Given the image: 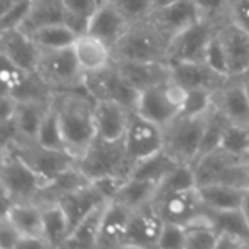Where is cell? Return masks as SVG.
<instances>
[{"instance_id":"1","label":"cell","mask_w":249,"mask_h":249,"mask_svg":"<svg viewBox=\"0 0 249 249\" xmlns=\"http://www.w3.org/2000/svg\"><path fill=\"white\" fill-rule=\"evenodd\" d=\"M66 150L79 159L96 137L95 104L86 88L54 95Z\"/></svg>"},{"instance_id":"2","label":"cell","mask_w":249,"mask_h":249,"mask_svg":"<svg viewBox=\"0 0 249 249\" xmlns=\"http://www.w3.org/2000/svg\"><path fill=\"white\" fill-rule=\"evenodd\" d=\"M171 38L150 16L133 22L128 31L112 47L114 60L166 61Z\"/></svg>"},{"instance_id":"3","label":"cell","mask_w":249,"mask_h":249,"mask_svg":"<svg viewBox=\"0 0 249 249\" xmlns=\"http://www.w3.org/2000/svg\"><path fill=\"white\" fill-rule=\"evenodd\" d=\"M48 181L41 177L13 147L3 150L1 190L3 207L16 201H39Z\"/></svg>"},{"instance_id":"4","label":"cell","mask_w":249,"mask_h":249,"mask_svg":"<svg viewBox=\"0 0 249 249\" xmlns=\"http://www.w3.org/2000/svg\"><path fill=\"white\" fill-rule=\"evenodd\" d=\"M77 168L90 181L105 177L128 178L134 162L127 153L124 140L108 142L96 136L88 150L77 159Z\"/></svg>"},{"instance_id":"5","label":"cell","mask_w":249,"mask_h":249,"mask_svg":"<svg viewBox=\"0 0 249 249\" xmlns=\"http://www.w3.org/2000/svg\"><path fill=\"white\" fill-rule=\"evenodd\" d=\"M207 115L209 112L198 117H175L163 127V150L179 163L193 165L200 152Z\"/></svg>"},{"instance_id":"6","label":"cell","mask_w":249,"mask_h":249,"mask_svg":"<svg viewBox=\"0 0 249 249\" xmlns=\"http://www.w3.org/2000/svg\"><path fill=\"white\" fill-rule=\"evenodd\" d=\"M197 187L207 184H229L249 188L245 158L217 147L193 163Z\"/></svg>"},{"instance_id":"7","label":"cell","mask_w":249,"mask_h":249,"mask_svg":"<svg viewBox=\"0 0 249 249\" xmlns=\"http://www.w3.org/2000/svg\"><path fill=\"white\" fill-rule=\"evenodd\" d=\"M36 71L54 93L74 90L85 86V71L74 55L73 47L41 50Z\"/></svg>"},{"instance_id":"8","label":"cell","mask_w":249,"mask_h":249,"mask_svg":"<svg viewBox=\"0 0 249 249\" xmlns=\"http://www.w3.org/2000/svg\"><path fill=\"white\" fill-rule=\"evenodd\" d=\"M187 93V88L169 77L166 82L142 92L137 112L165 127L179 115Z\"/></svg>"},{"instance_id":"9","label":"cell","mask_w":249,"mask_h":249,"mask_svg":"<svg viewBox=\"0 0 249 249\" xmlns=\"http://www.w3.org/2000/svg\"><path fill=\"white\" fill-rule=\"evenodd\" d=\"M85 88L95 101H114L130 111H137L142 92L124 79L115 63L99 71L86 73Z\"/></svg>"},{"instance_id":"10","label":"cell","mask_w":249,"mask_h":249,"mask_svg":"<svg viewBox=\"0 0 249 249\" xmlns=\"http://www.w3.org/2000/svg\"><path fill=\"white\" fill-rule=\"evenodd\" d=\"M219 26L207 19H201L196 25L184 29L171 38L166 63H182V61H204L206 50L216 35Z\"/></svg>"},{"instance_id":"11","label":"cell","mask_w":249,"mask_h":249,"mask_svg":"<svg viewBox=\"0 0 249 249\" xmlns=\"http://www.w3.org/2000/svg\"><path fill=\"white\" fill-rule=\"evenodd\" d=\"M153 204L163 222H171L182 226H188L190 223L207 214V207L203 203L198 187L158 194L153 200Z\"/></svg>"},{"instance_id":"12","label":"cell","mask_w":249,"mask_h":249,"mask_svg":"<svg viewBox=\"0 0 249 249\" xmlns=\"http://www.w3.org/2000/svg\"><path fill=\"white\" fill-rule=\"evenodd\" d=\"M124 144L130 159L136 165L139 160L163 149V127L134 111L130 115Z\"/></svg>"},{"instance_id":"13","label":"cell","mask_w":249,"mask_h":249,"mask_svg":"<svg viewBox=\"0 0 249 249\" xmlns=\"http://www.w3.org/2000/svg\"><path fill=\"white\" fill-rule=\"evenodd\" d=\"M13 149L48 182L61 172L77 165V159L66 150H53L42 147L36 142L20 143Z\"/></svg>"},{"instance_id":"14","label":"cell","mask_w":249,"mask_h":249,"mask_svg":"<svg viewBox=\"0 0 249 249\" xmlns=\"http://www.w3.org/2000/svg\"><path fill=\"white\" fill-rule=\"evenodd\" d=\"M163 223L153 201L133 210L123 248H158Z\"/></svg>"},{"instance_id":"15","label":"cell","mask_w":249,"mask_h":249,"mask_svg":"<svg viewBox=\"0 0 249 249\" xmlns=\"http://www.w3.org/2000/svg\"><path fill=\"white\" fill-rule=\"evenodd\" d=\"M219 38L226 51L231 79H241L249 71V32L229 20L219 26Z\"/></svg>"},{"instance_id":"16","label":"cell","mask_w":249,"mask_h":249,"mask_svg":"<svg viewBox=\"0 0 249 249\" xmlns=\"http://www.w3.org/2000/svg\"><path fill=\"white\" fill-rule=\"evenodd\" d=\"M169 67L171 77L187 89H206L214 93L231 80V77L213 70L206 61L172 63Z\"/></svg>"},{"instance_id":"17","label":"cell","mask_w":249,"mask_h":249,"mask_svg":"<svg viewBox=\"0 0 249 249\" xmlns=\"http://www.w3.org/2000/svg\"><path fill=\"white\" fill-rule=\"evenodd\" d=\"M150 18L169 38L203 19L196 0H178L171 4L156 7L150 13Z\"/></svg>"},{"instance_id":"18","label":"cell","mask_w":249,"mask_h":249,"mask_svg":"<svg viewBox=\"0 0 249 249\" xmlns=\"http://www.w3.org/2000/svg\"><path fill=\"white\" fill-rule=\"evenodd\" d=\"M0 50L1 55L10 60L13 64L25 70H36L41 57V48L25 29L15 28L1 31Z\"/></svg>"},{"instance_id":"19","label":"cell","mask_w":249,"mask_h":249,"mask_svg":"<svg viewBox=\"0 0 249 249\" xmlns=\"http://www.w3.org/2000/svg\"><path fill=\"white\" fill-rule=\"evenodd\" d=\"M124 79L139 92H144L171 77V67L166 61H127L114 60Z\"/></svg>"},{"instance_id":"20","label":"cell","mask_w":249,"mask_h":249,"mask_svg":"<svg viewBox=\"0 0 249 249\" xmlns=\"http://www.w3.org/2000/svg\"><path fill=\"white\" fill-rule=\"evenodd\" d=\"M55 201L61 206L63 212L66 213V217L69 220V228L71 232L83 217H86L92 210L107 203L108 200L90 181L86 185H82L73 191L60 196Z\"/></svg>"},{"instance_id":"21","label":"cell","mask_w":249,"mask_h":249,"mask_svg":"<svg viewBox=\"0 0 249 249\" xmlns=\"http://www.w3.org/2000/svg\"><path fill=\"white\" fill-rule=\"evenodd\" d=\"M130 111L124 105L114 101H96L95 104V125L96 136L108 142L124 140L130 115Z\"/></svg>"},{"instance_id":"22","label":"cell","mask_w":249,"mask_h":249,"mask_svg":"<svg viewBox=\"0 0 249 249\" xmlns=\"http://www.w3.org/2000/svg\"><path fill=\"white\" fill-rule=\"evenodd\" d=\"M131 214L133 210L124 204L114 200L108 201L104 212L96 248H123Z\"/></svg>"},{"instance_id":"23","label":"cell","mask_w":249,"mask_h":249,"mask_svg":"<svg viewBox=\"0 0 249 249\" xmlns=\"http://www.w3.org/2000/svg\"><path fill=\"white\" fill-rule=\"evenodd\" d=\"M213 104L231 123L249 125V99L241 79H231L214 92Z\"/></svg>"},{"instance_id":"24","label":"cell","mask_w":249,"mask_h":249,"mask_svg":"<svg viewBox=\"0 0 249 249\" xmlns=\"http://www.w3.org/2000/svg\"><path fill=\"white\" fill-rule=\"evenodd\" d=\"M73 51L85 74L99 71L114 63L112 47L89 32L76 38Z\"/></svg>"},{"instance_id":"25","label":"cell","mask_w":249,"mask_h":249,"mask_svg":"<svg viewBox=\"0 0 249 249\" xmlns=\"http://www.w3.org/2000/svg\"><path fill=\"white\" fill-rule=\"evenodd\" d=\"M131 20H128L109 0L93 15L89 23L88 32L104 39L111 47L128 31L131 26Z\"/></svg>"},{"instance_id":"26","label":"cell","mask_w":249,"mask_h":249,"mask_svg":"<svg viewBox=\"0 0 249 249\" xmlns=\"http://www.w3.org/2000/svg\"><path fill=\"white\" fill-rule=\"evenodd\" d=\"M12 223L18 228L23 238L42 236V206L36 201H16L3 207Z\"/></svg>"},{"instance_id":"27","label":"cell","mask_w":249,"mask_h":249,"mask_svg":"<svg viewBox=\"0 0 249 249\" xmlns=\"http://www.w3.org/2000/svg\"><path fill=\"white\" fill-rule=\"evenodd\" d=\"M51 102H18L13 121L19 133V143L36 142L42 120Z\"/></svg>"},{"instance_id":"28","label":"cell","mask_w":249,"mask_h":249,"mask_svg":"<svg viewBox=\"0 0 249 249\" xmlns=\"http://www.w3.org/2000/svg\"><path fill=\"white\" fill-rule=\"evenodd\" d=\"M207 210H232L241 209L248 188L229 184H207L198 187Z\"/></svg>"},{"instance_id":"29","label":"cell","mask_w":249,"mask_h":249,"mask_svg":"<svg viewBox=\"0 0 249 249\" xmlns=\"http://www.w3.org/2000/svg\"><path fill=\"white\" fill-rule=\"evenodd\" d=\"M42 206V236L50 248H63L70 228L66 213L57 201L44 203Z\"/></svg>"},{"instance_id":"30","label":"cell","mask_w":249,"mask_h":249,"mask_svg":"<svg viewBox=\"0 0 249 249\" xmlns=\"http://www.w3.org/2000/svg\"><path fill=\"white\" fill-rule=\"evenodd\" d=\"M107 203L98 206L77 223V226L69 233L63 248H96Z\"/></svg>"},{"instance_id":"31","label":"cell","mask_w":249,"mask_h":249,"mask_svg":"<svg viewBox=\"0 0 249 249\" xmlns=\"http://www.w3.org/2000/svg\"><path fill=\"white\" fill-rule=\"evenodd\" d=\"M108 0H61L63 22L79 36L89 29L90 19Z\"/></svg>"},{"instance_id":"32","label":"cell","mask_w":249,"mask_h":249,"mask_svg":"<svg viewBox=\"0 0 249 249\" xmlns=\"http://www.w3.org/2000/svg\"><path fill=\"white\" fill-rule=\"evenodd\" d=\"M158 188H159V184L153 181L128 177L123 182V185L120 187V190L117 191L112 200L124 204L130 210H137L155 200Z\"/></svg>"},{"instance_id":"33","label":"cell","mask_w":249,"mask_h":249,"mask_svg":"<svg viewBox=\"0 0 249 249\" xmlns=\"http://www.w3.org/2000/svg\"><path fill=\"white\" fill-rule=\"evenodd\" d=\"M41 50H61L73 47L77 35L63 22H50L28 32Z\"/></svg>"},{"instance_id":"34","label":"cell","mask_w":249,"mask_h":249,"mask_svg":"<svg viewBox=\"0 0 249 249\" xmlns=\"http://www.w3.org/2000/svg\"><path fill=\"white\" fill-rule=\"evenodd\" d=\"M178 165H179V162L175 160L168 152H165L162 149L160 152L139 160L134 165L130 177L160 184Z\"/></svg>"},{"instance_id":"35","label":"cell","mask_w":249,"mask_h":249,"mask_svg":"<svg viewBox=\"0 0 249 249\" xmlns=\"http://www.w3.org/2000/svg\"><path fill=\"white\" fill-rule=\"evenodd\" d=\"M207 214L219 233L236 236L249 245V228L242 209L207 210Z\"/></svg>"},{"instance_id":"36","label":"cell","mask_w":249,"mask_h":249,"mask_svg":"<svg viewBox=\"0 0 249 249\" xmlns=\"http://www.w3.org/2000/svg\"><path fill=\"white\" fill-rule=\"evenodd\" d=\"M187 229V249H216L219 232L213 226L209 214L185 226Z\"/></svg>"},{"instance_id":"37","label":"cell","mask_w":249,"mask_h":249,"mask_svg":"<svg viewBox=\"0 0 249 249\" xmlns=\"http://www.w3.org/2000/svg\"><path fill=\"white\" fill-rule=\"evenodd\" d=\"M36 143L47 149L66 150L64 137H63V131H61V125H60L58 112H57V108L54 104V98H53L51 105L42 120L41 127H39V131L36 136Z\"/></svg>"},{"instance_id":"38","label":"cell","mask_w":249,"mask_h":249,"mask_svg":"<svg viewBox=\"0 0 249 249\" xmlns=\"http://www.w3.org/2000/svg\"><path fill=\"white\" fill-rule=\"evenodd\" d=\"M1 15H0V29H15L22 28L28 20L34 0H0Z\"/></svg>"},{"instance_id":"39","label":"cell","mask_w":249,"mask_h":249,"mask_svg":"<svg viewBox=\"0 0 249 249\" xmlns=\"http://www.w3.org/2000/svg\"><path fill=\"white\" fill-rule=\"evenodd\" d=\"M197 187V179L194 174V168L190 163H179L160 184L158 188V194H166L174 191H182Z\"/></svg>"},{"instance_id":"40","label":"cell","mask_w":249,"mask_h":249,"mask_svg":"<svg viewBox=\"0 0 249 249\" xmlns=\"http://www.w3.org/2000/svg\"><path fill=\"white\" fill-rule=\"evenodd\" d=\"M220 147L236 156L247 158L249 155V125L229 123L223 133Z\"/></svg>"},{"instance_id":"41","label":"cell","mask_w":249,"mask_h":249,"mask_svg":"<svg viewBox=\"0 0 249 249\" xmlns=\"http://www.w3.org/2000/svg\"><path fill=\"white\" fill-rule=\"evenodd\" d=\"M203 19L220 26L231 20V10L235 0H196Z\"/></svg>"},{"instance_id":"42","label":"cell","mask_w":249,"mask_h":249,"mask_svg":"<svg viewBox=\"0 0 249 249\" xmlns=\"http://www.w3.org/2000/svg\"><path fill=\"white\" fill-rule=\"evenodd\" d=\"M213 92L206 89H188L185 102L179 114L188 117H198L209 112L213 105Z\"/></svg>"},{"instance_id":"43","label":"cell","mask_w":249,"mask_h":249,"mask_svg":"<svg viewBox=\"0 0 249 249\" xmlns=\"http://www.w3.org/2000/svg\"><path fill=\"white\" fill-rule=\"evenodd\" d=\"M128 20L137 22L150 16L155 9V0H109Z\"/></svg>"},{"instance_id":"44","label":"cell","mask_w":249,"mask_h":249,"mask_svg":"<svg viewBox=\"0 0 249 249\" xmlns=\"http://www.w3.org/2000/svg\"><path fill=\"white\" fill-rule=\"evenodd\" d=\"M204 61L217 73L231 77L229 74V64H228V57H226V51L223 48V44L219 38V34L216 32V35L212 38L207 50H206V55H204Z\"/></svg>"},{"instance_id":"45","label":"cell","mask_w":249,"mask_h":249,"mask_svg":"<svg viewBox=\"0 0 249 249\" xmlns=\"http://www.w3.org/2000/svg\"><path fill=\"white\" fill-rule=\"evenodd\" d=\"M187 242V229L182 225L165 222L159 241L158 248H171V249H182L185 248Z\"/></svg>"},{"instance_id":"46","label":"cell","mask_w":249,"mask_h":249,"mask_svg":"<svg viewBox=\"0 0 249 249\" xmlns=\"http://www.w3.org/2000/svg\"><path fill=\"white\" fill-rule=\"evenodd\" d=\"M22 238H23L22 233L12 223V220L6 214H1V222H0V247L1 249H18V245Z\"/></svg>"},{"instance_id":"47","label":"cell","mask_w":249,"mask_h":249,"mask_svg":"<svg viewBox=\"0 0 249 249\" xmlns=\"http://www.w3.org/2000/svg\"><path fill=\"white\" fill-rule=\"evenodd\" d=\"M231 20L249 32V0H235L231 10Z\"/></svg>"},{"instance_id":"48","label":"cell","mask_w":249,"mask_h":249,"mask_svg":"<svg viewBox=\"0 0 249 249\" xmlns=\"http://www.w3.org/2000/svg\"><path fill=\"white\" fill-rule=\"evenodd\" d=\"M242 212H244V214H245V219H247V223H248V228H249V188L248 191H247V194H245V198H244V203H242Z\"/></svg>"},{"instance_id":"49","label":"cell","mask_w":249,"mask_h":249,"mask_svg":"<svg viewBox=\"0 0 249 249\" xmlns=\"http://www.w3.org/2000/svg\"><path fill=\"white\" fill-rule=\"evenodd\" d=\"M174 1H178V0H155V9L156 7H162V6H166V4H171Z\"/></svg>"},{"instance_id":"50","label":"cell","mask_w":249,"mask_h":249,"mask_svg":"<svg viewBox=\"0 0 249 249\" xmlns=\"http://www.w3.org/2000/svg\"><path fill=\"white\" fill-rule=\"evenodd\" d=\"M241 80L244 82V86H245V90H247V95H248L249 99V77H242Z\"/></svg>"},{"instance_id":"51","label":"cell","mask_w":249,"mask_h":249,"mask_svg":"<svg viewBox=\"0 0 249 249\" xmlns=\"http://www.w3.org/2000/svg\"><path fill=\"white\" fill-rule=\"evenodd\" d=\"M245 166H247V172H248V178H249V155L245 158Z\"/></svg>"},{"instance_id":"52","label":"cell","mask_w":249,"mask_h":249,"mask_svg":"<svg viewBox=\"0 0 249 249\" xmlns=\"http://www.w3.org/2000/svg\"><path fill=\"white\" fill-rule=\"evenodd\" d=\"M244 77H249V71L247 73V74H245V76H244ZM241 79H242V77H241Z\"/></svg>"}]
</instances>
